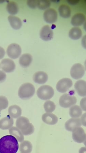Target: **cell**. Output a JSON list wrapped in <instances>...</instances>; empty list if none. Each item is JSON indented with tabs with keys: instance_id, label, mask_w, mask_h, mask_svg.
<instances>
[{
	"instance_id": "1",
	"label": "cell",
	"mask_w": 86,
	"mask_h": 153,
	"mask_svg": "<svg viewBox=\"0 0 86 153\" xmlns=\"http://www.w3.org/2000/svg\"><path fill=\"white\" fill-rule=\"evenodd\" d=\"M19 149L18 141L13 136L6 135L0 139V153H16Z\"/></svg>"
},
{
	"instance_id": "2",
	"label": "cell",
	"mask_w": 86,
	"mask_h": 153,
	"mask_svg": "<svg viewBox=\"0 0 86 153\" xmlns=\"http://www.w3.org/2000/svg\"><path fill=\"white\" fill-rule=\"evenodd\" d=\"M16 126L24 135H30L34 132V126L25 117H19L16 121Z\"/></svg>"
},
{
	"instance_id": "3",
	"label": "cell",
	"mask_w": 86,
	"mask_h": 153,
	"mask_svg": "<svg viewBox=\"0 0 86 153\" xmlns=\"http://www.w3.org/2000/svg\"><path fill=\"white\" fill-rule=\"evenodd\" d=\"M35 89L34 86L30 83L23 84L19 88L18 95L22 99H30L35 94Z\"/></svg>"
},
{
	"instance_id": "4",
	"label": "cell",
	"mask_w": 86,
	"mask_h": 153,
	"mask_svg": "<svg viewBox=\"0 0 86 153\" xmlns=\"http://www.w3.org/2000/svg\"><path fill=\"white\" fill-rule=\"evenodd\" d=\"M54 94L53 88L49 85H44L38 89L37 94L40 99L43 100H49L53 97Z\"/></svg>"
},
{
	"instance_id": "5",
	"label": "cell",
	"mask_w": 86,
	"mask_h": 153,
	"mask_svg": "<svg viewBox=\"0 0 86 153\" xmlns=\"http://www.w3.org/2000/svg\"><path fill=\"white\" fill-rule=\"evenodd\" d=\"M77 102L75 96L68 94H64L61 96L59 100L60 106L64 108H68L75 105Z\"/></svg>"
},
{
	"instance_id": "6",
	"label": "cell",
	"mask_w": 86,
	"mask_h": 153,
	"mask_svg": "<svg viewBox=\"0 0 86 153\" xmlns=\"http://www.w3.org/2000/svg\"><path fill=\"white\" fill-rule=\"evenodd\" d=\"M85 73V68L80 63H77L74 64L71 69V76L76 80L82 78L84 75Z\"/></svg>"
},
{
	"instance_id": "7",
	"label": "cell",
	"mask_w": 86,
	"mask_h": 153,
	"mask_svg": "<svg viewBox=\"0 0 86 153\" xmlns=\"http://www.w3.org/2000/svg\"><path fill=\"white\" fill-rule=\"evenodd\" d=\"M21 52V47L16 43H13L10 45L7 49V55L12 59L18 58L20 56Z\"/></svg>"
},
{
	"instance_id": "8",
	"label": "cell",
	"mask_w": 86,
	"mask_h": 153,
	"mask_svg": "<svg viewBox=\"0 0 86 153\" xmlns=\"http://www.w3.org/2000/svg\"><path fill=\"white\" fill-rule=\"evenodd\" d=\"M73 85V81L71 79L64 78L61 79L57 82L56 89L59 92L65 93Z\"/></svg>"
},
{
	"instance_id": "9",
	"label": "cell",
	"mask_w": 86,
	"mask_h": 153,
	"mask_svg": "<svg viewBox=\"0 0 86 153\" xmlns=\"http://www.w3.org/2000/svg\"><path fill=\"white\" fill-rule=\"evenodd\" d=\"M57 12L53 8L48 9L44 12V18L46 22L49 23H53L56 22L57 20Z\"/></svg>"
},
{
	"instance_id": "10",
	"label": "cell",
	"mask_w": 86,
	"mask_h": 153,
	"mask_svg": "<svg viewBox=\"0 0 86 153\" xmlns=\"http://www.w3.org/2000/svg\"><path fill=\"white\" fill-rule=\"evenodd\" d=\"M72 131L73 138L76 142L82 143L85 140V133L82 128L79 127L74 129Z\"/></svg>"
},
{
	"instance_id": "11",
	"label": "cell",
	"mask_w": 86,
	"mask_h": 153,
	"mask_svg": "<svg viewBox=\"0 0 86 153\" xmlns=\"http://www.w3.org/2000/svg\"><path fill=\"white\" fill-rule=\"evenodd\" d=\"M16 64L12 59H5L2 60L1 64V69L6 73L12 72L16 68Z\"/></svg>"
},
{
	"instance_id": "12",
	"label": "cell",
	"mask_w": 86,
	"mask_h": 153,
	"mask_svg": "<svg viewBox=\"0 0 86 153\" xmlns=\"http://www.w3.org/2000/svg\"><path fill=\"white\" fill-rule=\"evenodd\" d=\"M40 36L43 40L46 41L51 40L53 38V31L49 25H45L40 31Z\"/></svg>"
},
{
	"instance_id": "13",
	"label": "cell",
	"mask_w": 86,
	"mask_h": 153,
	"mask_svg": "<svg viewBox=\"0 0 86 153\" xmlns=\"http://www.w3.org/2000/svg\"><path fill=\"white\" fill-rule=\"evenodd\" d=\"M82 125L80 119L73 118L69 119L65 123L66 130L69 131H73L75 128L80 127Z\"/></svg>"
},
{
	"instance_id": "14",
	"label": "cell",
	"mask_w": 86,
	"mask_h": 153,
	"mask_svg": "<svg viewBox=\"0 0 86 153\" xmlns=\"http://www.w3.org/2000/svg\"><path fill=\"white\" fill-rule=\"evenodd\" d=\"M33 78V81L36 83L39 84H43L47 82L48 79V76L44 72L39 71L34 74Z\"/></svg>"
},
{
	"instance_id": "15",
	"label": "cell",
	"mask_w": 86,
	"mask_h": 153,
	"mask_svg": "<svg viewBox=\"0 0 86 153\" xmlns=\"http://www.w3.org/2000/svg\"><path fill=\"white\" fill-rule=\"evenodd\" d=\"M86 81L84 80H79L76 82L75 85V89L78 94L80 96H86Z\"/></svg>"
},
{
	"instance_id": "16",
	"label": "cell",
	"mask_w": 86,
	"mask_h": 153,
	"mask_svg": "<svg viewBox=\"0 0 86 153\" xmlns=\"http://www.w3.org/2000/svg\"><path fill=\"white\" fill-rule=\"evenodd\" d=\"M14 123L13 120L10 116H7L0 120V128L6 130L10 129Z\"/></svg>"
},
{
	"instance_id": "17",
	"label": "cell",
	"mask_w": 86,
	"mask_h": 153,
	"mask_svg": "<svg viewBox=\"0 0 86 153\" xmlns=\"http://www.w3.org/2000/svg\"><path fill=\"white\" fill-rule=\"evenodd\" d=\"M85 16L83 13H76L72 18L71 24L73 26H80L82 25L85 22Z\"/></svg>"
},
{
	"instance_id": "18",
	"label": "cell",
	"mask_w": 86,
	"mask_h": 153,
	"mask_svg": "<svg viewBox=\"0 0 86 153\" xmlns=\"http://www.w3.org/2000/svg\"><path fill=\"white\" fill-rule=\"evenodd\" d=\"M42 120L44 123L49 125H54L58 122L57 117L53 114L46 113L43 114Z\"/></svg>"
},
{
	"instance_id": "19",
	"label": "cell",
	"mask_w": 86,
	"mask_h": 153,
	"mask_svg": "<svg viewBox=\"0 0 86 153\" xmlns=\"http://www.w3.org/2000/svg\"><path fill=\"white\" fill-rule=\"evenodd\" d=\"M33 61V57L30 54L26 53L22 55L20 59L19 62L21 66L24 68H27L30 65Z\"/></svg>"
},
{
	"instance_id": "20",
	"label": "cell",
	"mask_w": 86,
	"mask_h": 153,
	"mask_svg": "<svg viewBox=\"0 0 86 153\" xmlns=\"http://www.w3.org/2000/svg\"><path fill=\"white\" fill-rule=\"evenodd\" d=\"M8 20L12 28L15 30H19L22 26V22L18 17L10 15L8 17Z\"/></svg>"
},
{
	"instance_id": "21",
	"label": "cell",
	"mask_w": 86,
	"mask_h": 153,
	"mask_svg": "<svg viewBox=\"0 0 86 153\" xmlns=\"http://www.w3.org/2000/svg\"><path fill=\"white\" fill-rule=\"evenodd\" d=\"M22 109L20 107L16 105H12L9 107L8 112L9 115L14 118H19L22 114Z\"/></svg>"
},
{
	"instance_id": "22",
	"label": "cell",
	"mask_w": 86,
	"mask_h": 153,
	"mask_svg": "<svg viewBox=\"0 0 86 153\" xmlns=\"http://www.w3.org/2000/svg\"><path fill=\"white\" fill-rule=\"evenodd\" d=\"M59 11L60 15L62 18H68L71 15V9L70 7L68 5L66 4H61L59 7Z\"/></svg>"
},
{
	"instance_id": "23",
	"label": "cell",
	"mask_w": 86,
	"mask_h": 153,
	"mask_svg": "<svg viewBox=\"0 0 86 153\" xmlns=\"http://www.w3.org/2000/svg\"><path fill=\"white\" fill-rule=\"evenodd\" d=\"M82 35V30L80 28L74 27L70 30L69 33V36L71 39L73 40L79 39Z\"/></svg>"
},
{
	"instance_id": "24",
	"label": "cell",
	"mask_w": 86,
	"mask_h": 153,
	"mask_svg": "<svg viewBox=\"0 0 86 153\" xmlns=\"http://www.w3.org/2000/svg\"><path fill=\"white\" fill-rule=\"evenodd\" d=\"M9 132L11 135L16 137L17 140L20 142H22L24 140L23 134L21 131L16 127H13L9 130Z\"/></svg>"
},
{
	"instance_id": "25",
	"label": "cell",
	"mask_w": 86,
	"mask_h": 153,
	"mask_svg": "<svg viewBox=\"0 0 86 153\" xmlns=\"http://www.w3.org/2000/svg\"><path fill=\"white\" fill-rule=\"evenodd\" d=\"M69 114L73 118H77L82 115V110L78 105H74L69 109Z\"/></svg>"
},
{
	"instance_id": "26",
	"label": "cell",
	"mask_w": 86,
	"mask_h": 153,
	"mask_svg": "<svg viewBox=\"0 0 86 153\" xmlns=\"http://www.w3.org/2000/svg\"><path fill=\"white\" fill-rule=\"evenodd\" d=\"M6 8L8 13L13 16L18 13L19 8L17 4L14 1H10L7 3Z\"/></svg>"
},
{
	"instance_id": "27",
	"label": "cell",
	"mask_w": 86,
	"mask_h": 153,
	"mask_svg": "<svg viewBox=\"0 0 86 153\" xmlns=\"http://www.w3.org/2000/svg\"><path fill=\"white\" fill-rule=\"evenodd\" d=\"M32 145L29 141L25 140L22 143L20 146L21 153H30L32 150Z\"/></svg>"
},
{
	"instance_id": "28",
	"label": "cell",
	"mask_w": 86,
	"mask_h": 153,
	"mask_svg": "<svg viewBox=\"0 0 86 153\" xmlns=\"http://www.w3.org/2000/svg\"><path fill=\"white\" fill-rule=\"evenodd\" d=\"M45 111L47 113H51L56 109V105L53 102L48 100L45 102L44 104Z\"/></svg>"
},
{
	"instance_id": "29",
	"label": "cell",
	"mask_w": 86,
	"mask_h": 153,
	"mask_svg": "<svg viewBox=\"0 0 86 153\" xmlns=\"http://www.w3.org/2000/svg\"><path fill=\"white\" fill-rule=\"evenodd\" d=\"M51 2L48 0H37V7L39 9L44 10L48 8Z\"/></svg>"
},
{
	"instance_id": "30",
	"label": "cell",
	"mask_w": 86,
	"mask_h": 153,
	"mask_svg": "<svg viewBox=\"0 0 86 153\" xmlns=\"http://www.w3.org/2000/svg\"><path fill=\"white\" fill-rule=\"evenodd\" d=\"M8 104V101L7 98L4 96H0V114L2 110L7 108Z\"/></svg>"
},
{
	"instance_id": "31",
	"label": "cell",
	"mask_w": 86,
	"mask_h": 153,
	"mask_svg": "<svg viewBox=\"0 0 86 153\" xmlns=\"http://www.w3.org/2000/svg\"><path fill=\"white\" fill-rule=\"evenodd\" d=\"M27 4L30 8L35 9L37 7V0H28Z\"/></svg>"
},
{
	"instance_id": "32",
	"label": "cell",
	"mask_w": 86,
	"mask_h": 153,
	"mask_svg": "<svg viewBox=\"0 0 86 153\" xmlns=\"http://www.w3.org/2000/svg\"><path fill=\"white\" fill-rule=\"evenodd\" d=\"M6 75L3 71H0V83L4 82L6 80Z\"/></svg>"
},
{
	"instance_id": "33",
	"label": "cell",
	"mask_w": 86,
	"mask_h": 153,
	"mask_svg": "<svg viewBox=\"0 0 86 153\" xmlns=\"http://www.w3.org/2000/svg\"><path fill=\"white\" fill-rule=\"evenodd\" d=\"M80 106L81 109L83 111H86V98L84 97L80 101Z\"/></svg>"
},
{
	"instance_id": "34",
	"label": "cell",
	"mask_w": 86,
	"mask_h": 153,
	"mask_svg": "<svg viewBox=\"0 0 86 153\" xmlns=\"http://www.w3.org/2000/svg\"><path fill=\"white\" fill-rule=\"evenodd\" d=\"M80 120L81 124L84 126H86V113L84 114L81 117Z\"/></svg>"
},
{
	"instance_id": "35",
	"label": "cell",
	"mask_w": 86,
	"mask_h": 153,
	"mask_svg": "<svg viewBox=\"0 0 86 153\" xmlns=\"http://www.w3.org/2000/svg\"><path fill=\"white\" fill-rule=\"evenodd\" d=\"M5 54V51L3 48L0 47V59L3 58Z\"/></svg>"
},
{
	"instance_id": "36",
	"label": "cell",
	"mask_w": 86,
	"mask_h": 153,
	"mask_svg": "<svg viewBox=\"0 0 86 153\" xmlns=\"http://www.w3.org/2000/svg\"><path fill=\"white\" fill-rule=\"evenodd\" d=\"M79 153H86V148L85 147H82L79 151Z\"/></svg>"
},
{
	"instance_id": "37",
	"label": "cell",
	"mask_w": 86,
	"mask_h": 153,
	"mask_svg": "<svg viewBox=\"0 0 86 153\" xmlns=\"http://www.w3.org/2000/svg\"><path fill=\"white\" fill-rule=\"evenodd\" d=\"M68 1L69 2V3L70 4H77V2L79 1Z\"/></svg>"
},
{
	"instance_id": "38",
	"label": "cell",
	"mask_w": 86,
	"mask_h": 153,
	"mask_svg": "<svg viewBox=\"0 0 86 153\" xmlns=\"http://www.w3.org/2000/svg\"><path fill=\"white\" fill-rule=\"evenodd\" d=\"M4 1V0H0V3H2V2H3Z\"/></svg>"
},
{
	"instance_id": "39",
	"label": "cell",
	"mask_w": 86,
	"mask_h": 153,
	"mask_svg": "<svg viewBox=\"0 0 86 153\" xmlns=\"http://www.w3.org/2000/svg\"><path fill=\"white\" fill-rule=\"evenodd\" d=\"M0 68H1V64H0Z\"/></svg>"
}]
</instances>
